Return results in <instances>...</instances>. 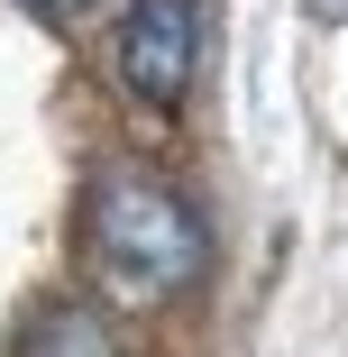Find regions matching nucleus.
<instances>
[{
	"label": "nucleus",
	"mask_w": 348,
	"mask_h": 357,
	"mask_svg": "<svg viewBox=\"0 0 348 357\" xmlns=\"http://www.w3.org/2000/svg\"><path fill=\"white\" fill-rule=\"evenodd\" d=\"M83 257L119 303H174L202 275L211 238H202V211L147 165H101L83 183Z\"/></svg>",
	"instance_id": "obj_1"
},
{
	"label": "nucleus",
	"mask_w": 348,
	"mask_h": 357,
	"mask_svg": "<svg viewBox=\"0 0 348 357\" xmlns=\"http://www.w3.org/2000/svg\"><path fill=\"white\" fill-rule=\"evenodd\" d=\"M202 74V0H128L119 10V83L137 101H183Z\"/></svg>",
	"instance_id": "obj_2"
},
{
	"label": "nucleus",
	"mask_w": 348,
	"mask_h": 357,
	"mask_svg": "<svg viewBox=\"0 0 348 357\" xmlns=\"http://www.w3.org/2000/svg\"><path fill=\"white\" fill-rule=\"evenodd\" d=\"M19 357H119V339L92 303H37L19 330Z\"/></svg>",
	"instance_id": "obj_3"
},
{
	"label": "nucleus",
	"mask_w": 348,
	"mask_h": 357,
	"mask_svg": "<svg viewBox=\"0 0 348 357\" xmlns=\"http://www.w3.org/2000/svg\"><path fill=\"white\" fill-rule=\"evenodd\" d=\"M37 10H55V19H83V10H101V0H37Z\"/></svg>",
	"instance_id": "obj_4"
}]
</instances>
